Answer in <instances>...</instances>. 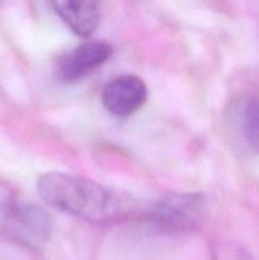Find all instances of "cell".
I'll return each mask as SVG.
<instances>
[{"mask_svg": "<svg viewBox=\"0 0 259 260\" xmlns=\"http://www.w3.org/2000/svg\"><path fill=\"white\" fill-rule=\"evenodd\" d=\"M37 190L51 207L98 225L121 220L132 210L117 193L78 175L45 173L38 178Z\"/></svg>", "mask_w": 259, "mask_h": 260, "instance_id": "cell-1", "label": "cell"}, {"mask_svg": "<svg viewBox=\"0 0 259 260\" xmlns=\"http://www.w3.org/2000/svg\"><path fill=\"white\" fill-rule=\"evenodd\" d=\"M206 212V200L200 193H172L160 198L145 216L159 229L172 233L197 228Z\"/></svg>", "mask_w": 259, "mask_h": 260, "instance_id": "cell-2", "label": "cell"}, {"mask_svg": "<svg viewBox=\"0 0 259 260\" xmlns=\"http://www.w3.org/2000/svg\"><path fill=\"white\" fill-rule=\"evenodd\" d=\"M111 45L102 41H88L76 46L60 57L57 63V76L65 83L80 80L93 73L111 58Z\"/></svg>", "mask_w": 259, "mask_h": 260, "instance_id": "cell-3", "label": "cell"}, {"mask_svg": "<svg viewBox=\"0 0 259 260\" xmlns=\"http://www.w3.org/2000/svg\"><path fill=\"white\" fill-rule=\"evenodd\" d=\"M147 99V88L144 80L136 75H121L104 86L102 102L109 113L128 117L136 113Z\"/></svg>", "mask_w": 259, "mask_h": 260, "instance_id": "cell-4", "label": "cell"}, {"mask_svg": "<svg viewBox=\"0 0 259 260\" xmlns=\"http://www.w3.org/2000/svg\"><path fill=\"white\" fill-rule=\"evenodd\" d=\"M58 17L80 37H90L99 23V0H51Z\"/></svg>", "mask_w": 259, "mask_h": 260, "instance_id": "cell-5", "label": "cell"}, {"mask_svg": "<svg viewBox=\"0 0 259 260\" xmlns=\"http://www.w3.org/2000/svg\"><path fill=\"white\" fill-rule=\"evenodd\" d=\"M10 222L18 238L29 245H40L50 234V218L35 205H17L10 211Z\"/></svg>", "mask_w": 259, "mask_h": 260, "instance_id": "cell-6", "label": "cell"}, {"mask_svg": "<svg viewBox=\"0 0 259 260\" xmlns=\"http://www.w3.org/2000/svg\"><path fill=\"white\" fill-rule=\"evenodd\" d=\"M239 119L244 141L259 154V98H250L244 103Z\"/></svg>", "mask_w": 259, "mask_h": 260, "instance_id": "cell-7", "label": "cell"}, {"mask_svg": "<svg viewBox=\"0 0 259 260\" xmlns=\"http://www.w3.org/2000/svg\"><path fill=\"white\" fill-rule=\"evenodd\" d=\"M212 255L213 260H253L243 249L228 243L215 244Z\"/></svg>", "mask_w": 259, "mask_h": 260, "instance_id": "cell-8", "label": "cell"}]
</instances>
